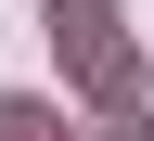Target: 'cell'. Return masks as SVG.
I'll return each instance as SVG.
<instances>
[{"label": "cell", "instance_id": "1", "mask_svg": "<svg viewBox=\"0 0 154 141\" xmlns=\"http://www.w3.org/2000/svg\"><path fill=\"white\" fill-rule=\"evenodd\" d=\"M51 38L77 51V77H103V90H116V0H51Z\"/></svg>", "mask_w": 154, "mask_h": 141}, {"label": "cell", "instance_id": "2", "mask_svg": "<svg viewBox=\"0 0 154 141\" xmlns=\"http://www.w3.org/2000/svg\"><path fill=\"white\" fill-rule=\"evenodd\" d=\"M0 141H64V115L38 103V90H0Z\"/></svg>", "mask_w": 154, "mask_h": 141}, {"label": "cell", "instance_id": "3", "mask_svg": "<svg viewBox=\"0 0 154 141\" xmlns=\"http://www.w3.org/2000/svg\"><path fill=\"white\" fill-rule=\"evenodd\" d=\"M77 141H141V115H128V103H103V115H90Z\"/></svg>", "mask_w": 154, "mask_h": 141}]
</instances>
